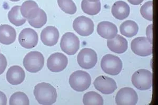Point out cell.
<instances>
[{"label": "cell", "mask_w": 158, "mask_h": 105, "mask_svg": "<svg viewBox=\"0 0 158 105\" xmlns=\"http://www.w3.org/2000/svg\"><path fill=\"white\" fill-rule=\"evenodd\" d=\"M7 67V60L5 56L2 54H0V75L2 74L6 71Z\"/></svg>", "instance_id": "cell-29"}, {"label": "cell", "mask_w": 158, "mask_h": 105, "mask_svg": "<svg viewBox=\"0 0 158 105\" xmlns=\"http://www.w3.org/2000/svg\"><path fill=\"white\" fill-rule=\"evenodd\" d=\"M23 64L25 70L30 73H38L44 67V58L41 53L32 51L25 55Z\"/></svg>", "instance_id": "cell-3"}, {"label": "cell", "mask_w": 158, "mask_h": 105, "mask_svg": "<svg viewBox=\"0 0 158 105\" xmlns=\"http://www.w3.org/2000/svg\"><path fill=\"white\" fill-rule=\"evenodd\" d=\"M111 13L113 16L118 20H124L129 15L130 8L126 2L118 1L112 6Z\"/></svg>", "instance_id": "cell-19"}, {"label": "cell", "mask_w": 158, "mask_h": 105, "mask_svg": "<svg viewBox=\"0 0 158 105\" xmlns=\"http://www.w3.org/2000/svg\"><path fill=\"white\" fill-rule=\"evenodd\" d=\"M152 27L153 24H150L147 27L146 30V35L147 38L151 44H152Z\"/></svg>", "instance_id": "cell-30"}, {"label": "cell", "mask_w": 158, "mask_h": 105, "mask_svg": "<svg viewBox=\"0 0 158 105\" xmlns=\"http://www.w3.org/2000/svg\"><path fill=\"white\" fill-rule=\"evenodd\" d=\"M69 84L71 87L78 92H82L90 87L91 78L86 71H77L70 75Z\"/></svg>", "instance_id": "cell-2"}, {"label": "cell", "mask_w": 158, "mask_h": 105, "mask_svg": "<svg viewBox=\"0 0 158 105\" xmlns=\"http://www.w3.org/2000/svg\"><path fill=\"white\" fill-rule=\"evenodd\" d=\"M121 34L127 38H132L138 32V25L135 22L131 20L125 21L120 26Z\"/></svg>", "instance_id": "cell-21"}, {"label": "cell", "mask_w": 158, "mask_h": 105, "mask_svg": "<svg viewBox=\"0 0 158 105\" xmlns=\"http://www.w3.org/2000/svg\"><path fill=\"white\" fill-rule=\"evenodd\" d=\"M131 81L135 87L140 91H147L152 86V74L146 69H140L132 76Z\"/></svg>", "instance_id": "cell-5"}, {"label": "cell", "mask_w": 158, "mask_h": 105, "mask_svg": "<svg viewBox=\"0 0 158 105\" xmlns=\"http://www.w3.org/2000/svg\"><path fill=\"white\" fill-rule=\"evenodd\" d=\"M7 97L4 93L0 91V105H6Z\"/></svg>", "instance_id": "cell-31"}, {"label": "cell", "mask_w": 158, "mask_h": 105, "mask_svg": "<svg viewBox=\"0 0 158 105\" xmlns=\"http://www.w3.org/2000/svg\"><path fill=\"white\" fill-rule=\"evenodd\" d=\"M143 1L144 0H128V2H129L130 3L135 6L139 5L140 4L142 3Z\"/></svg>", "instance_id": "cell-32"}, {"label": "cell", "mask_w": 158, "mask_h": 105, "mask_svg": "<svg viewBox=\"0 0 158 105\" xmlns=\"http://www.w3.org/2000/svg\"><path fill=\"white\" fill-rule=\"evenodd\" d=\"M81 8L83 12L86 14L95 15L100 12L101 5L100 1L98 2H91L88 0H82Z\"/></svg>", "instance_id": "cell-23"}, {"label": "cell", "mask_w": 158, "mask_h": 105, "mask_svg": "<svg viewBox=\"0 0 158 105\" xmlns=\"http://www.w3.org/2000/svg\"><path fill=\"white\" fill-rule=\"evenodd\" d=\"M94 84L95 89L103 94H111L117 89L115 80L105 76L98 77L94 81Z\"/></svg>", "instance_id": "cell-12"}, {"label": "cell", "mask_w": 158, "mask_h": 105, "mask_svg": "<svg viewBox=\"0 0 158 105\" xmlns=\"http://www.w3.org/2000/svg\"><path fill=\"white\" fill-rule=\"evenodd\" d=\"M42 42L47 46H53L58 43L59 38V32L56 27L47 26L43 29L41 33Z\"/></svg>", "instance_id": "cell-14"}, {"label": "cell", "mask_w": 158, "mask_h": 105, "mask_svg": "<svg viewBox=\"0 0 158 105\" xmlns=\"http://www.w3.org/2000/svg\"><path fill=\"white\" fill-rule=\"evenodd\" d=\"M16 38V31L13 27L7 24L0 26V43L10 45L15 42Z\"/></svg>", "instance_id": "cell-20"}, {"label": "cell", "mask_w": 158, "mask_h": 105, "mask_svg": "<svg viewBox=\"0 0 158 105\" xmlns=\"http://www.w3.org/2000/svg\"><path fill=\"white\" fill-rule=\"evenodd\" d=\"M29 98L25 93L18 91L12 95L10 98V105H29Z\"/></svg>", "instance_id": "cell-26"}, {"label": "cell", "mask_w": 158, "mask_h": 105, "mask_svg": "<svg viewBox=\"0 0 158 105\" xmlns=\"http://www.w3.org/2000/svg\"><path fill=\"white\" fill-rule=\"evenodd\" d=\"M152 6V1H149L144 4L140 9V13L142 16L150 21H153Z\"/></svg>", "instance_id": "cell-28"}, {"label": "cell", "mask_w": 158, "mask_h": 105, "mask_svg": "<svg viewBox=\"0 0 158 105\" xmlns=\"http://www.w3.org/2000/svg\"><path fill=\"white\" fill-rule=\"evenodd\" d=\"M132 51L137 55L146 57L152 54V44L146 37H139L133 39L131 43Z\"/></svg>", "instance_id": "cell-8"}, {"label": "cell", "mask_w": 158, "mask_h": 105, "mask_svg": "<svg viewBox=\"0 0 158 105\" xmlns=\"http://www.w3.org/2000/svg\"><path fill=\"white\" fill-rule=\"evenodd\" d=\"M10 1H12V2H18V1H19L20 0H10Z\"/></svg>", "instance_id": "cell-34"}, {"label": "cell", "mask_w": 158, "mask_h": 105, "mask_svg": "<svg viewBox=\"0 0 158 105\" xmlns=\"http://www.w3.org/2000/svg\"><path fill=\"white\" fill-rule=\"evenodd\" d=\"M98 34L105 39H112L118 32L117 26L112 22L103 21L99 23L97 26Z\"/></svg>", "instance_id": "cell-16"}, {"label": "cell", "mask_w": 158, "mask_h": 105, "mask_svg": "<svg viewBox=\"0 0 158 105\" xmlns=\"http://www.w3.org/2000/svg\"><path fill=\"white\" fill-rule=\"evenodd\" d=\"M39 10L36 2L32 0H27L22 4L20 7V12L25 18L31 20L38 15Z\"/></svg>", "instance_id": "cell-18"}, {"label": "cell", "mask_w": 158, "mask_h": 105, "mask_svg": "<svg viewBox=\"0 0 158 105\" xmlns=\"http://www.w3.org/2000/svg\"><path fill=\"white\" fill-rule=\"evenodd\" d=\"M6 79L12 85H18L23 82L25 74L23 69L20 66H11L6 73Z\"/></svg>", "instance_id": "cell-17"}, {"label": "cell", "mask_w": 158, "mask_h": 105, "mask_svg": "<svg viewBox=\"0 0 158 105\" xmlns=\"http://www.w3.org/2000/svg\"><path fill=\"white\" fill-rule=\"evenodd\" d=\"M34 95L37 102L42 105H51L56 103L58 97L56 88L51 84L41 83L34 89Z\"/></svg>", "instance_id": "cell-1"}, {"label": "cell", "mask_w": 158, "mask_h": 105, "mask_svg": "<svg viewBox=\"0 0 158 105\" xmlns=\"http://www.w3.org/2000/svg\"><path fill=\"white\" fill-rule=\"evenodd\" d=\"M58 6L65 13L69 14H74L77 11L76 4L72 0H57Z\"/></svg>", "instance_id": "cell-27"}, {"label": "cell", "mask_w": 158, "mask_h": 105, "mask_svg": "<svg viewBox=\"0 0 158 105\" xmlns=\"http://www.w3.org/2000/svg\"><path fill=\"white\" fill-rule=\"evenodd\" d=\"M88 1L91 2H98V1H99L100 0H88Z\"/></svg>", "instance_id": "cell-33"}, {"label": "cell", "mask_w": 158, "mask_h": 105, "mask_svg": "<svg viewBox=\"0 0 158 105\" xmlns=\"http://www.w3.org/2000/svg\"><path fill=\"white\" fill-rule=\"evenodd\" d=\"M138 101V94L132 88H121L115 96V102L117 105H135Z\"/></svg>", "instance_id": "cell-10"}, {"label": "cell", "mask_w": 158, "mask_h": 105, "mask_svg": "<svg viewBox=\"0 0 158 105\" xmlns=\"http://www.w3.org/2000/svg\"><path fill=\"white\" fill-rule=\"evenodd\" d=\"M20 6H15L8 13L10 22L16 26H21L27 22V19L23 17L20 12Z\"/></svg>", "instance_id": "cell-22"}, {"label": "cell", "mask_w": 158, "mask_h": 105, "mask_svg": "<svg viewBox=\"0 0 158 105\" xmlns=\"http://www.w3.org/2000/svg\"><path fill=\"white\" fill-rule=\"evenodd\" d=\"M83 103L85 105H103L102 97L95 91H91L85 93L83 98Z\"/></svg>", "instance_id": "cell-24"}, {"label": "cell", "mask_w": 158, "mask_h": 105, "mask_svg": "<svg viewBox=\"0 0 158 105\" xmlns=\"http://www.w3.org/2000/svg\"><path fill=\"white\" fill-rule=\"evenodd\" d=\"M39 41L37 33L32 29L27 28L22 30L19 36V42L21 46L31 49L36 46Z\"/></svg>", "instance_id": "cell-13"}, {"label": "cell", "mask_w": 158, "mask_h": 105, "mask_svg": "<svg viewBox=\"0 0 158 105\" xmlns=\"http://www.w3.org/2000/svg\"><path fill=\"white\" fill-rule=\"evenodd\" d=\"M122 62L119 57L112 54L104 56L101 61V67L108 75L116 76L122 70Z\"/></svg>", "instance_id": "cell-4"}, {"label": "cell", "mask_w": 158, "mask_h": 105, "mask_svg": "<svg viewBox=\"0 0 158 105\" xmlns=\"http://www.w3.org/2000/svg\"><path fill=\"white\" fill-rule=\"evenodd\" d=\"M74 30L82 36H88L93 34L94 30V22L90 18L80 16L76 18L73 23Z\"/></svg>", "instance_id": "cell-9"}, {"label": "cell", "mask_w": 158, "mask_h": 105, "mask_svg": "<svg viewBox=\"0 0 158 105\" xmlns=\"http://www.w3.org/2000/svg\"><path fill=\"white\" fill-rule=\"evenodd\" d=\"M68 64L67 56L61 53H55L51 55L47 60V67L51 71L59 73L64 70Z\"/></svg>", "instance_id": "cell-11"}, {"label": "cell", "mask_w": 158, "mask_h": 105, "mask_svg": "<svg viewBox=\"0 0 158 105\" xmlns=\"http://www.w3.org/2000/svg\"><path fill=\"white\" fill-rule=\"evenodd\" d=\"M107 46L112 52L117 54L124 53L128 48V42L125 38L117 35L112 39H108Z\"/></svg>", "instance_id": "cell-15"}, {"label": "cell", "mask_w": 158, "mask_h": 105, "mask_svg": "<svg viewBox=\"0 0 158 105\" xmlns=\"http://www.w3.org/2000/svg\"><path fill=\"white\" fill-rule=\"evenodd\" d=\"M29 24L36 29H40L43 27L47 22V15L43 10L40 9L38 15L31 20H27Z\"/></svg>", "instance_id": "cell-25"}, {"label": "cell", "mask_w": 158, "mask_h": 105, "mask_svg": "<svg viewBox=\"0 0 158 105\" xmlns=\"http://www.w3.org/2000/svg\"><path fill=\"white\" fill-rule=\"evenodd\" d=\"M60 47L65 53L69 55H73L80 48V40L73 33H66L61 38Z\"/></svg>", "instance_id": "cell-6"}, {"label": "cell", "mask_w": 158, "mask_h": 105, "mask_svg": "<svg viewBox=\"0 0 158 105\" xmlns=\"http://www.w3.org/2000/svg\"><path fill=\"white\" fill-rule=\"evenodd\" d=\"M77 61L81 68L90 70L94 68L97 63V54L91 48H83L77 55Z\"/></svg>", "instance_id": "cell-7"}]
</instances>
